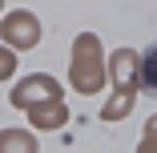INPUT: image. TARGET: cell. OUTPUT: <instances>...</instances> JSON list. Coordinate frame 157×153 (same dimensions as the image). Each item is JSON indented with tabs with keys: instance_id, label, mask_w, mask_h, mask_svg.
I'll return each instance as SVG.
<instances>
[{
	"instance_id": "3",
	"label": "cell",
	"mask_w": 157,
	"mask_h": 153,
	"mask_svg": "<svg viewBox=\"0 0 157 153\" xmlns=\"http://www.w3.org/2000/svg\"><path fill=\"white\" fill-rule=\"evenodd\" d=\"M4 40L12 44V48H33L36 40H40V24H36V16L33 12H12V16H4Z\"/></svg>"
},
{
	"instance_id": "5",
	"label": "cell",
	"mask_w": 157,
	"mask_h": 153,
	"mask_svg": "<svg viewBox=\"0 0 157 153\" xmlns=\"http://www.w3.org/2000/svg\"><path fill=\"white\" fill-rule=\"evenodd\" d=\"M28 117H33L36 129H60V125H65V117H69V109L60 105V101H40V105L28 109Z\"/></svg>"
},
{
	"instance_id": "1",
	"label": "cell",
	"mask_w": 157,
	"mask_h": 153,
	"mask_svg": "<svg viewBox=\"0 0 157 153\" xmlns=\"http://www.w3.org/2000/svg\"><path fill=\"white\" fill-rule=\"evenodd\" d=\"M105 85V65H101V40L93 33H81L73 44V89L77 93H97Z\"/></svg>"
},
{
	"instance_id": "2",
	"label": "cell",
	"mask_w": 157,
	"mask_h": 153,
	"mask_svg": "<svg viewBox=\"0 0 157 153\" xmlns=\"http://www.w3.org/2000/svg\"><path fill=\"white\" fill-rule=\"evenodd\" d=\"M40 101H60V85L52 77H28L12 89V105L16 109H33Z\"/></svg>"
},
{
	"instance_id": "4",
	"label": "cell",
	"mask_w": 157,
	"mask_h": 153,
	"mask_svg": "<svg viewBox=\"0 0 157 153\" xmlns=\"http://www.w3.org/2000/svg\"><path fill=\"white\" fill-rule=\"evenodd\" d=\"M137 65H141V56H137L133 48H117V52H113L109 69H113V85H117V93H133V97H137V85H141Z\"/></svg>"
},
{
	"instance_id": "8",
	"label": "cell",
	"mask_w": 157,
	"mask_h": 153,
	"mask_svg": "<svg viewBox=\"0 0 157 153\" xmlns=\"http://www.w3.org/2000/svg\"><path fill=\"white\" fill-rule=\"evenodd\" d=\"M133 101H137L133 93H117V101H113V105H105V109H101V117H105V121H117V117H125V113L133 109Z\"/></svg>"
},
{
	"instance_id": "10",
	"label": "cell",
	"mask_w": 157,
	"mask_h": 153,
	"mask_svg": "<svg viewBox=\"0 0 157 153\" xmlns=\"http://www.w3.org/2000/svg\"><path fill=\"white\" fill-rule=\"evenodd\" d=\"M12 69H16V65H12V52H8V48H0V81H8Z\"/></svg>"
},
{
	"instance_id": "9",
	"label": "cell",
	"mask_w": 157,
	"mask_h": 153,
	"mask_svg": "<svg viewBox=\"0 0 157 153\" xmlns=\"http://www.w3.org/2000/svg\"><path fill=\"white\" fill-rule=\"evenodd\" d=\"M137 153H157V117H149L145 121V141H141V149Z\"/></svg>"
},
{
	"instance_id": "11",
	"label": "cell",
	"mask_w": 157,
	"mask_h": 153,
	"mask_svg": "<svg viewBox=\"0 0 157 153\" xmlns=\"http://www.w3.org/2000/svg\"><path fill=\"white\" fill-rule=\"evenodd\" d=\"M0 4H4V0H0Z\"/></svg>"
},
{
	"instance_id": "7",
	"label": "cell",
	"mask_w": 157,
	"mask_h": 153,
	"mask_svg": "<svg viewBox=\"0 0 157 153\" xmlns=\"http://www.w3.org/2000/svg\"><path fill=\"white\" fill-rule=\"evenodd\" d=\"M137 77H141V85H145V89H153V93H157V40L145 48L141 65H137Z\"/></svg>"
},
{
	"instance_id": "6",
	"label": "cell",
	"mask_w": 157,
	"mask_h": 153,
	"mask_svg": "<svg viewBox=\"0 0 157 153\" xmlns=\"http://www.w3.org/2000/svg\"><path fill=\"white\" fill-rule=\"evenodd\" d=\"M0 153H36V137L24 129H4L0 133Z\"/></svg>"
}]
</instances>
